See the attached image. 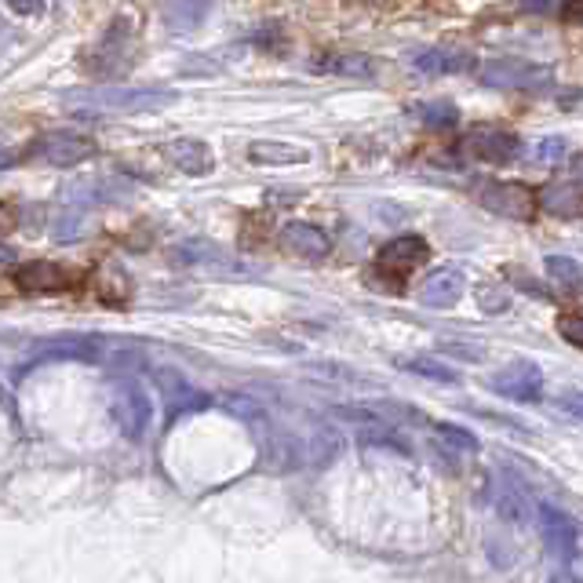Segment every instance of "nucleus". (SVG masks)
I'll return each mask as SVG.
<instances>
[{"label":"nucleus","instance_id":"obj_1","mask_svg":"<svg viewBox=\"0 0 583 583\" xmlns=\"http://www.w3.org/2000/svg\"><path fill=\"white\" fill-rule=\"evenodd\" d=\"M175 102V91L169 88H96L77 91L66 99V110L73 117H117V113H153Z\"/></svg>","mask_w":583,"mask_h":583},{"label":"nucleus","instance_id":"obj_2","mask_svg":"<svg viewBox=\"0 0 583 583\" xmlns=\"http://www.w3.org/2000/svg\"><path fill=\"white\" fill-rule=\"evenodd\" d=\"M477 77H482L485 88H499V91H544L555 85V70L522 59H493L485 62Z\"/></svg>","mask_w":583,"mask_h":583},{"label":"nucleus","instance_id":"obj_3","mask_svg":"<svg viewBox=\"0 0 583 583\" xmlns=\"http://www.w3.org/2000/svg\"><path fill=\"white\" fill-rule=\"evenodd\" d=\"M110 412H113V423L121 426V434L128 437V442H139V437L150 431L153 405H150V394H146L139 383H132V380L113 383Z\"/></svg>","mask_w":583,"mask_h":583},{"label":"nucleus","instance_id":"obj_4","mask_svg":"<svg viewBox=\"0 0 583 583\" xmlns=\"http://www.w3.org/2000/svg\"><path fill=\"white\" fill-rule=\"evenodd\" d=\"M426 259H431V245H426L420 234H401V237H390V241L380 248L376 270L383 277H394L390 288H401V281L409 277L412 270H420Z\"/></svg>","mask_w":583,"mask_h":583},{"label":"nucleus","instance_id":"obj_5","mask_svg":"<svg viewBox=\"0 0 583 583\" xmlns=\"http://www.w3.org/2000/svg\"><path fill=\"white\" fill-rule=\"evenodd\" d=\"M26 158L40 161V164H55V169H70V164L96 158V142L85 139V135H77V132H48V135H40V139L29 142Z\"/></svg>","mask_w":583,"mask_h":583},{"label":"nucleus","instance_id":"obj_6","mask_svg":"<svg viewBox=\"0 0 583 583\" xmlns=\"http://www.w3.org/2000/svg\"><path fill=\"white\" fill-rule=\"evenodd\" d=\"M536 518H539V539H544L547 555L558 561H576L580 558V525L555 504H539Z\"/></svg>","mask_w":583,"mask_h":583},{"label":"nucleus","instance_id":"obj_7","mask_svg":"<svg viewBox=\"0 0 583 583\" xmlns=\"http://www.w3.org/2000/svg\"><path fill=\"white\" fill-rule=\"evenodd\" d=\"M463 150L477 161L510 164L522 158V139L507 128H496V124H474V128L463 135Z\"/></svg>","mask_w":583,"mask_h":583},{"label":"nucleus","instance_id":"obj_8","mask_svg":"<svg viewBox=\"0 0 583 583\" xmlns=\"http://www.w3.org/2000/svg\"><path fill=\"white\" fill-rule=\"evenodd\" d=\"M488 387H493L499 398H510V401H539V394H544V372H539L536 361H510L504 364L499 372H493V380H488Z\"/></svg>","mask_w":583,"mask_h":583},{"label":"nucleus","instance_id":"obj_9","mask_svg":"<svg viewBox=\"0 0 583 583\" xmlns=\"http://www.w3.org/2000/svg\"><path fill=\"white\" fill-rule=\"evenodd\" d=\"M488 212L504 215V219H533L536 212V194L522 183H485L482 194H477Z\"/></svg>","mask_w":583,"mask_h":583},{"label":"nucleus","instance_id":"obj_10","mask_svg":"<svg viewBox=\"0 0 583 583\" xmlns=\"http://www.w3.org/2000/svg\"><path fill=\"white\" fill-rule=\"evenodd\" d=\"M77 274L62 263H26L23 270L15 274V285L26 292V296H59V292H70L77 285Z\"/></svg>","mask_w":583,"mask_h":583},{"label":"nucleus","instance_id":"obj_11","mask_svg":"<svg viewBox=\"0 0 583 583\" xmlns=\"http://www.w3.org/2000/svg\"><path fill=\"white\" fill-rule=\"evenodd\" d=\"M467 292V274L460 266H437L420 285V303L431 310H452Z\"/></svg>","mask_w":583,"mask_h":583},{"label":"nucleus","instance_id":"obj_12","mask_svg":"<svg viewBox=\"0 0 583 583\" xmlns=\"http://www.w3.org/2000/svg\"><path fill=\"white\" fill-rule=\"evenodd\" d=\"M277 237H281V248H285V252L310 259V263H318V259H325L332 252V237L314 223H285Z\"/></svg>","mask_w":583,"mask_h":583},{"label":"nucleus","instance_id":"obj_13","mask_svg":"<svg viewBox=\"0 0 583 583\" xmlns=\"http://www.w3.org/2000/svg\"><path fill=\"white\" fill-rule=\"evenodd\" d=\"M412 66L426 73V77H449V73L474 70V55L452 51V48H420V51H412Z\"/></svg>","mask_w":583,"mask_h":583},{"label":"nucleus","instance_id":"obj_14","mask_svg":"<svg viewBox=\"0 0 583 583\" xmlns=\"http://www.w3.org/2000/svg\"><path fill=\"white\" fill-rule=\"evenodd\" d=\"M164 158L186 175H208L215 169L212 150H208V142H201V139H172L164 146Z\"/></svg>","mask_w":583,"mask_h":583},{"label":"nucleus","instance_id":"obj_15","mask_svg":"<svg viewBox=\"0 0 583 583\" xmlns=\"http://www.w3.org/2000/svg\"><path fill=\"white\" fill-rule=\"evenodd\" d=\"M99 339H80V336H66V339H51L40 343L34 350L37 361H99Z\"/></svg>","mask_w":583,"mask_h":583},{"label":"nucleus","instance_id":"obj_16","mask_svg":"<svg viewBox=\"0 0 583 583\" xmlns=\"http://www.w3.org/2000/svg\"><path fill=\"white\" fill-rule=\"evenodd\" d=\"M208 12H212V0H169L164 4V26L172 34H190L204 23Z\"/></svg>","mask_w":583,"mask_h":583},{"label":"nucleus","instance_id":"obj_17","mask_svg":"<svg viewBox=\"0 0 583 583\" xmlns=\"http://www.w3.org/2000/svg\"><path fill=\"white\" fill-rule=\"evenodd\" d=\"M496 510H499V518H504L507 525H514V529H522L529 522V496H525V488L514 482V477H504V485H499Z\"/></svg>","mask_w":583,"mask_h":583},{"label":"nucleus","instance_id":"obj_18","mask_svg":"<svg viewBox=\"0 0 583 583\" xmlns=\"http://www.w3.org/2000/svg\"><path fill=\"white\" fill-rule=\"evenodd\" d=\"M398 369L412 372V376H423L431 383H445V387H452V383H460V372L452 369V364L431 358V353H415V358H398Z\"/></svg>","mask_w":583,"mask_h":583},{"label":"nucleus","instance_id":"obj_19","mask_svg":"<svg viewBox=\"0 0 583 583\" xmlns=\"http://www.w3.org/2000/svg\"><path fill=\"white\" fill-rule=\"evenodd\" d=\"M314 70H325V73H339V77H358V80H369L376 77V59L369 55H321L314 62Z\"/></svg>","mask_w":583,"mask_h":583},{"label":"nucleus","instance_id":"obj_20","mask_svg":"<svg viewBox=\"0 0 583 583\" xmlns=\"http://www.w3.org/2000/svg\"><path fill=\"white\" fill-rule=\"evenodd\" d=\"M539 204L547 208L550 215H580L583 212V190L576 183H558V186H547L539 194Z\"/></svg>","mask_w":583,"mask_h":583},{"label":"nucleus","instance_id":"obj_21","mask_svg":"<svg viewBox=\"0 0 583 583\" xmlns=\"http://www.w3.org/2000/svg\"><path fill=\"white\" fill-rule=\"evenodd\" d=\"M248 158L259 161V164H303L307 150L288 146V142H252L248 146Z\"/></svg>","mask_w":583,"mask_h":583},{"label":"nucleus","instance_id":"obj_22","mask_svg":"<svg viewBox=\"0 0 583 583\" xmlns=\"http://www.w3.org/2000/svg\"><path fill=\"white\" fill-rule=\"evenodd\" d=\"M412 113L426 124V128H434V132H449V128H456V124H460V110H456L449 99L420 102V107H415Z\"/></svg>","mask_w":583,"mask_h":583},{"label":"nucleus","instance_id":"obj_23","mask_svg":"<svg viewBox=\"0 0 583 583\" xmlns=\"http://www.w3.org/2000/svg\"><path fill=\"white\" fill-rule=\"evenodd\" d=\"M544 266H547V277L555 281L558 288H566V292H580V288H583V266L576 263V259H569V256H547Z\"/></svg>","mask_w":583,"mask_h":583},{"label":"nucleus","instance_id":"obj_24","mask_svg":"<svg viewBox=\"0 0 583 583\" xmlns=\"http://www.w3.org/2000/svg\"><path fill=\"white\" fill-rule=\"evenodd\" d=\"M434 431H437V437H445V442H449L452 449L477 452V437H474L471 431H463V426H456V423H437Z\"/></svg>","mask_w":583,"mask_h":583},{"label":"nucleus","instance_id":"obj_25","mask_svg":"<svg viewBox=\"0 0 583 583\" xmlns=\"http://www.w3.org/2000/svg\"><path fill=\"white\" fill-rule=\"evenodd\" d=\"M566 150H569L566 139H544V142H536V150L529 153V161L550 169V164H561V161H566Z\"/></svg>","mask_w":583,"mask_h":583},{"label":"nucleus","instance_id":"obj_26","mask_svg":"<svg viewBox=\"0 0 583 583\" xmlns=\"http://www.w3.org/2000/svg\"><path fill=\"white\" fill-rule=\"evenodd\" d=\"M477 292H482V296H477V303H482L488 314H499V310L510 307V292L504 285H482Z\"/></svg>","mask_w":583,"mask_h":583},{"label":"nucleus","instance_id":"obj_27","mask_svg":"<svg viewBox=\"0 0 583 583\" xmlns=\"http://www.w3.org/2000/svg\"><path fill=\"white\" fill-rule=\"evenodd\" d=\"M558 332H561V339H566V343H572V347L583 350V318L580 314H561L558 318Z\"/></svg>","mask_w":583,"mask_h":583},{"label":"nucleus","instance_id":"obj_28","mask_svg":"<svg viewBox=\"0 0 583 583\" xmlns=\"http://www.w3.org/2000/svg\"><path fill=\"white\" fill-rule=\"evenodd\" d=\"M558 405L566 409L569 415H576V420H583V387H572L558 398Z\"/></svg>","mask_w":583,"mask_h":583},{"label":"nucleus","instance_id":"obj_29","mask_svg":"<svg viewBox=\"0 0 583 583\" xmlns=\"http://www.w3.org/2000/svg\"><path fill=\"white\" fill-rule=\"evenodd\" d=\"M561 0H518V12H529V15H550L558 12Z\"/></svg>","mask_w":583,"mask_h":583},{"label":"nucleus","instance_id":"obj_30","mask_svg":"<svg viewBox=\"0 0 583 583\" xmlns=\"http://www.w3.org/2000/svg\"><path fill=\"white\" fill-rule=\"evenodd\" d=\"M561 15L569 18V23H583V0H561Z\"/></svg>","mask_w":583,"mask_h":583},{"label":"nucleus","instance_id":"obj_31","mask_svg":"<svg viewBox=\"0 0 583 583\" xmlns=\"http://www.w3.org/2000/svg\"><path fill=\"white\" fill-rule=\"evenodd\" d=\"M12 8L23 15H40L45 12V0H12Z\"/></svg>","mask_w":583,"mask_h":583},{"label":"nucleus","instance_id":"obj_32","mask_svg":"<svg viewBox=\"0 0 583 583\" xmlns=\"http://www.w3.org/2000/svg\"><path fill=\"white\" fill-rule=\"evenodd\" d=\"M569 183H576V186H580V190H583V158H576V161H572Z\"/></svg>","mask_w":583,"mask_h":583},{"label":"nucleus","instance_id":"obj_33","mask_svg":"<svg viewBox=\"0 0 583 583\" xmlns=\"http://www.w3.org/2000/svg\"><path fill=\"white\" fill-rule=\"evenodd\" d=\"M8 263H15V248L0 241V266H8Z\"/></svg>","mask_w":583,"mask_h":583},{"label":"nucleus","instance_id":"obj_34","mask_svg":"<svg viewBox=\"0 0 583 583\" xmlns=\"http://www.w3.org/2000/svg\"><path fill=\"white\" fill-rule=\"evenodd\" d=\"M15 161H18V158H15L12 150H0V172H4V169H12Z\"/></svg>","mask_w":583,"mask_h":583},{"label":"nucleus","instance_id":"obj_35","mask_svg":"<svg viewBox=\"0 0 583 583\" xmlns=\"http://www.w3.org/2000/svg\"><path fill=\"white\" fill-rule=\"evenodd\" d=\"M8 40H12V29H8L4 23H0V51L8 48Z\"/></svg>","mask_w":583,"mask_h":583}]
</instances>
